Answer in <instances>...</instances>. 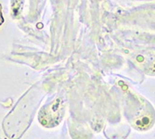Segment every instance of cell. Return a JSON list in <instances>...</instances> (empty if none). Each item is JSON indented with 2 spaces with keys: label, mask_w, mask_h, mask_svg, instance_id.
Listing matches in <instances>:
<instances>
[{
  "label": "cell",
  "mask_w": 155,
  "mask_h": 139,
  "mask_svg": "<svg viewBox=\"0 0 155 139\" xmlns=\"http://www.w3.org/2000/svg\"><path fill=\"white\" fill-rule=\"evenodd\" d=\"M142 99L140 100V106L133 108L132 114V124L139 130H146L152 124L154 121V113L150 107H148V104L144 101L143 105Z\"/></svg>",
  "instance_id": "cell-1"
},
{
  "label": "cell",
  "mask_w": 155,
  "mask_h": 139,
  "mask_svg": "<svg viewBox=\"0 0 155 139\" xmlns=\"http://www.w3.org/2000/svg\"><path fill=\"white\" fill-rule=\"evenodd\" d=\"M4 21V19L2 17V13H1V5H0V25H1Z\"/></svg>",
  "instance_id": "cell-3"
},
{
  "label": "cell",
  "mask_w": 155,
  "mask_h": 139,
  "mask_svg": "<svg viewBox=\"0 0 155 139\" xmlns=\"http://www.w3.org/2000/svg\"><path fill=\"white\" fill-rule=\"evenodd\" d=\"M135 61L145 73L155 75V49L140 52L136 56Z\"/></svg>",
  "instance_id": "cell-2"
}]
</instances>
